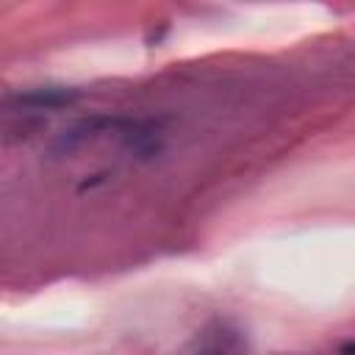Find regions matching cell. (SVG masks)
I'll return each mask as SVG.
<instances>
[{"label": "cell", "mask_w": 355, "mask_h": 355, "mask_svg": "<svg viewBox=\"0 0 355 355\" xmlns=\"http://www.w3.org/2000/svg\"><path fill=\"white\" fill-rule=\"evenodd\" d=\"M197 355H233V336L225 333V330L214 333V336L200 347Z\"/></svg>", "instance_id": "cell-1"}, {"label": "cell", "mask_w": 355, "mask_h": 355, "mask_svg": "<svg viewBox=\"0 0 355 355\" xmlns=\"http://www.w3.org/2000/svg\"><path fill=\"white\" fill-rule=\"evenodd\" d=\"M67 100H69V94L61 89H44V92H33V94L22 97V103H33V105H58Z\"/></svg>", "instance_id": "cell-2"}]
</instances>
